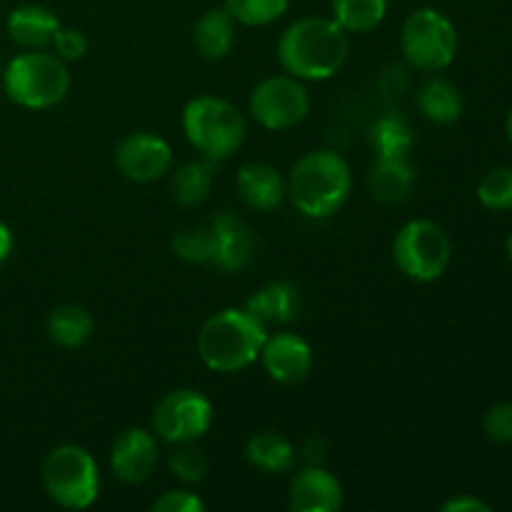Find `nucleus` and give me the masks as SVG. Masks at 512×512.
<instances>
[{
  "mask_svg": "<svg viewBox=\"0 0 512 512\" xmlns=\"http://www.w3.org/2000/svg\"><path fill=\"white\" fill-rule=\"evenodd\" d=\"M280 65L298 80H328L348 58V33L330 18H303L278 45Z\"/></svg>",
  "mask_w": 512,
  "mask_h": 512,
  "instance_id": "1",
  "label": "nucleus"
},
{
  "mask_svg": "<svg viewBox=\"0 0 512 512\" xmlns=\"http://www.w3.org/2000/svg\"><path fill=\"white\" fill-rule=\"evenodd\" d=\"M265 338V325L248 308H228L205 320L198 353L215 373H238L260 358Z\"/></svg>",
  "mask_w": 512,
  "mask_h": 512,
  "instance_id": "2",
  "label": "nucleus"
},
{
  "mask_svg": "<svg viewBox=\"0 0 512 512\" xmlns=\"http://www.w3.org/2000/svg\"><path fill=\"white\" fill-rule=\"evenodd\" d=\"M288 193L295 208L308 218L338 213L350 195V168L335 150L305 153L290 170Z\"/></svg>",
  "mask_w": 512,
  "mask_h": 512,
  "instance_id": "3",
  "label": "nucleus"
},
{
  "mask_svg": "<svg viewBox=\"0 0 512 512\" xmlns=\"http://www.w3.org/2000/svg\"><path fill=\"white\" fill-rule=\"evenodd\" d=\"M5 95L28 110H45L68 95L70 73L58 55L30 50L8 63L3 73Z\"/></svg>",
  "mask_w": 512,
  "mask_h": 512,
  "instance_id": "4",
  "label": "nucleus"
},
{
  "mask_svg": "<svg viewBox=\"0 0 512 512\" xmlns=\"http://www.w3.org/2000/svg\"><path fill=\"white\" fill-rule=\"evenodd\" d=\"M183 130L203 158L225 160L243 145L245 118L228 100L203 95L185 105Z\"/></svg>",
  "mask_w": 512,
  "mask_h": 512,
  "instance_id": "5",
  "label": "nucleus"
},
{
  "mask_svg": "<svg viewBox=\"0 0 512 512\" xmlns=\"http://www.w3.org/2000/svg\"><path fill=\"white\" fill-rule=\"evenodd\" d=\"M43 485L50 500L70 510H85L100 490L98 465L80 445H60L43 463Z\"/></svg>",
  "mask_w": 512,
  "mask_h": 512,
  "instance_id": "6",
  "label": "nucleus"
},
{
  "mask_svg": "<svg viewBox=\"0 0 512 512\" xmlns=\"http://www.w3.org/2000/svg\"><path fill=\"white\" fill-rule=\"evenodd\" d=\"M400 48L413 68L443 70L453 63L458 53V33L440 10L418 8L405 20Z\"/></svg>",
  "mask_w": 512,
  "mask_h": 512,
  "instance_id": "7",
  "label": "nucleus"
},
{
  "mask_svg": "<svg viewBox=\"0 0 512 512\" xmlns=\"http://www.w3.org/2000/svg\"><path fill=\"white\" fill-rule=\"evenodd\" d=\"M393 258L408 278L430 283L445 273L450 263V240L433 220H413L403 225L393 243Z\"/></svg>",
  "mask_w": 512,
  "mask_h": 512,
  "instance_id": "8",
  "label": "nucleus"
},
{
  "mask_svg": "<svg viewBox=\"0 0 512 512\" xmlns=\"http://www.w3.org/2000/svg\"><path fill=\"white\" fill-rule=\"evenodd\" d=\"M310 95L293 75H270L250 93V113L263 128L288 130L308 115Z\"/></svg>",
  "mask_w": 512,
  "mask_h": 512,
  "instance_id": "9",
  "label": "nucleus"
},
{
  "mask_svg": "<svg viewBox=\"0 0 512 512\" xmlns=\"http://www.w3.org/2000/svg\"><path fill=\"white\" fill-rule=\"evenodd\" d=\"M213 425V405L198 390H175L158 403L153 428L165 443H195Z\"/></svg>",
  "mask_w": 512,
  "mask_h": 512,
  "instance_id": "10",
  "label": "nucleus"
},
{
  "mask_svg": "<svg viewBox=\"0 0 512 512\" xmlns=\"http://www.w3.org/2000/svg\"><path fill=\"white\" fill-rule=\"evenodd\" d=\"M173 163V150L153 133H133L120 140L115 150V165L133 183L158 180Z\"/></svg>",
  "mask_w": 512,
  "mask_h": 512,
  "instance_id": "11",
  "label": "nucleus"
},
{
  "mask_svg": "<svg viewBox=\"0 0 512 512\" xmlns=\"http://www.w3.org/2000/svg\"><path fill=\"white\" fill-rule=\"evenodd\" d=\"M155 465H158V443L148 430H125L110 450V468L115 478L128 485L145 483L153 475Z\"/></svg>",
  "mask_w": 512,
  "mask_h": 512,
  "instance_id": "12",
  "label": "nucleus"
},
{
  "mask_svg": "<svg viewBox=\"0 0 512 512\" xmlns=\"http://www.w3.org/2000/svg\"><path fill=\"white\" fill-rule=\"evenodd\" d=\"M260 358L270 378L283 385L300 383L308 378L313 368V350L295 333H278L273 338H265Z\"/></svg>",
  "mask_w": 512,
  "mask_h": 512,
  "instance_id": "13",
  "label": "nucleus"
},
{
  "mask_svg": "<svg viewBox=\"0 0 512 512\" xmlns=\"http://www.w3.org/2000/svg\"><path fill=\"white\" fill-rule=\"evenodd\" d=\"M288 505L295 512H335L343 505V488L328 470L310 465L290 483Z\"/></svg>",
  "mask_w": 512,
  "mask_h": 512,
  "instance_id": "14",
  "label": "nucleus"
},
{
  "mask_svg": "<svg viewBox=\"0 0 512 512\" xmlns=\"http://www.w3.org/2000/svg\"><path fill=\"white\" fill-rule=\"evenodd\" d=\"M8 35L13 43H18L20 48L28 50H43L48 45H53L55 35L63 28L60 20L55 18V13H50L48 8L35 3L18 5L13 13L8 15Z\"/></svg>",
  "mask_w": 512,
  "mask_h": 512,
  "instance_id": "15",
  "label": "nucleus"
},
{
  "mask_svg": "<svg viewBox=\"0 0 512 512\" xmlns=\"http://www.w3.org/2000/svg\"><path fill=\"white\" fill-rule=\"evenodd\" d=\"M215 230L213 263L220 270H240L248 265L253 255V233L248 225L233 213H223L210 220Z\"/></svg>",
  "mask_w": 512,
  "mask_h": 512,
  "instance_id": "16",
  "label": "nucleus"
},
{
  "mask_svg": "<svg viewBox=\"0 0 512 512\" xmlns=\"http://www.w3.org/2000/svg\"><path fill=\"white\" fill-rule=\"evenodd\" d=\"M238 193L243 203L253 210H275L283 203L285 180L268 163H248L238 170Z\"/></svg>",
  "mask_w": 512,
  "mask_h": 512,
  "instance_id": "17",
  "label": "nucleus"
},
{
  "mask_svg": "<svg viewBox=\"0 0 512 512\" xmlns=\"http://www.w3.org/2000/svg\"><path fill=\"white\" fill-rule=\"evenodd\" d=\"M195 48L208 60H220L230 53L235 43V18L225 8H210L198 18L193 28Z\"/></svg>",
  "mask_w": 512,
  "mask_h": 512,
  "instance_id": "18",
  "label": "nucleus"
},
{
  "mask_svg": "<svg viewBox=\"0 0 512 512\" xmlns=\"http://www.w3.org/2000/svg\"><path fill=\"white\" fill-rule=\"evenodd\" d=\"M245 308L263 325L290 323V320H295V315L300 310L298 290L288 283H268L250 295Z\"/></svg>",
  "mask_w": 512,
  "mask_h": 512,
  "instance_id": "19",
  "label": "nucleus"
},
{
  "mask_svg": "<svg viewBox=\"0 0 512 512\" xmlns=\"http://www.w3.org/2000/svg\"><path fill=\"white\" fill-rule=\"evenodd\" d=\"M370 193L380 200V203H400L408 198L413 190L415 173L410 168L408 160L403 158H378V163L370 170Z\"/></svg>",
  "mask_w": 512,
  "mask_h": 512,
  "instance_id": "20",
  "label": "nucleus"
},
{
  "mask_svg": "<svg viewBox=\"0 0 512 512\" xmlns=\"http://www.w3.org/2000/svg\"><path fill=\"white\" fill-rule=\"evenodd\" d=\"M245 458L253 468L263 473H288L295 465V448L288 438L280 433L265 430V433L253 435L245 445Z\"/></svg>",
  "mask_w": 512,
  "mask_h": 512,
  "instance_id": "21",
  "label": "nucleus"
},
{
  "mask_svg": "<svg viewBox=\"0 0 512 512\" xmlns=\"http://www.w3.org/2000/svg\"><path fill=\"white\" fill-rule=\"evenodd\" d=\"M45 330L60 348H80L93 335V315L83 305H60L48 315Z\"/></svg>",
  "mask_w": 512,
  "mask_h": 512,
  "instance_id": "22",
  "label": "nucleus"
},
{
  "mask_svg": "<svg viewBox=\"0 0 512 512\" xmlns=\"http://www.w3.org/2000/svg\"><path fill=\"white\" fill-rule=\"evenodd\" d=\"M418 108L433 123L450 125L463 115V95L450 80L433 78L418 90Z\"/></svg>",
  "mask_w": 512,
  "mask_h": 512,
  "instance_id": "23",
  "label": "nucleus"
},
{
  "mask_svg": "<svg viewBox=\"0 0 512 512\" xmlns=\"http://www.w3.org/2000/svg\"><path fill=\"white\" fill-rule=\"evenodd\" d=\"M388 13V0H333V20L345 33H368Z\"/></svg>",
  "mask_w": 512,
  "mask_h": 512,
  "instance_id": "24",
  "label": "nucleus"
},
{
  "mask_svg": "<svg viewBox=\"0 0 512 512\" xmlns=\"http://www.w3.org/2000/svg\"><path fill=\"white\" fill-rule=\"evenodd\" d=\"M215 168L213 160H195V163L183 165L178 168L173 178V195L180 205L185 208H193V205H200L205 198H208L210 188H213Z\"/></svg>",
  "mask_w": 512,
  "mask_h": 512,
  "instance_id": "25",
  "label": "nucleus"
},
{
  "mask_svg": "<svg viewBox=\"0 0 512 512\" xmlns=\"http://www.w3.org/2000/svg\"><path fill=\"white\" fill-rule=\"evenodd\" d=\"M373 143L378 148V158H403L408 160L410 148H413V130L403 118L378 120L373 128Z\"/></svg>",
  "mask_w": 512,
  "mask_h": 512,
  "instance_id": "26",
  "label": "nucleus"
},
{
  "mask_svg": "<svg viewBox=\"0 0 512 512\" xmlns=\"http://www.w3.org/2000/svg\"><path fill=\"white\" fill-rule=\"evenodd\" d=\"M215 248V230L213 223L190 225L180 230L173 238V250L178 258L190 260V263H213Z\"/></svg>",
  "mask_w": 512,
  "mask_h": 512,
  "instance_id": "27",
  "label": "nucleus"
},
{
  "mask_svg": "<svg viewBox=\"0 0 512 512\" xmlns=\"http://www.w3.org/2000/svg\"><path fill=\"white\" fill-rule=\"evenodd\" d=\"M290 0H225V8L243 25H268L288 10Z\"/></svg>",
  "mask_w": 512,
  "mask_h": 512,
  "instance_id": "28",
  "label": "nucleus"
},
{
  "mask_svg": "<svg viewBox=\"0 0 512 512\" xmlns=\"http://www.w3.org/2000/svg\"><path fill=\"white\" fill-rule=\"evenodd\" d=\"M478 200L488 210H512V168H495L478 183Z\"/></svg>",
  "mask_w": 512,
  "mask_h": 512,
  "instance_id": "29",
  "label": "nucleus"
},
{
  "mask_svg": "<svg viewBox=\"0 0 512 512\" xmlns=\"http://www.w3.org/2000/svg\"><path fill=\"white\" fill-rule=\"evenodd\" d=\"M170 470L183 483H200L208 473V458L193 443H178V448L170 453Z\"/></svg>",
  "mask_w": 512,
  "mask_h": 512,
  "instance_id": "30",
  "label": "nucleus"
},
{
  "mask_svg": "<svg viewBox=\"0 0 512 512\" xmlns=\"http://www.w3.org/2000/svg\"><path fill=\"white\" fill-rule=\"evenodd\" d=\"M483 428L495 443L512 445V403H500L485 413Z\"/></svg>",
  "mask_w": 512,
  "mask_h": 512,
  "instance_id": "31",
  "label": "nucleus"
},
{
  "mask_svg": "<svg viewBox=\"0 0 512 512\" xmlns=\"http://www.w3.org/2000/svg\"><path fill=\"white\" fill-rule=\"evenodd\" d=\"M53 48L60 60H80L85 58V53H88V38H85L80 30L60 28L53 40Z\"/></svg>",
  "mask_w": 512,
  "mask_h": 512,
  "instance_id": "32",
  "label": "nucleus"
},
{
  "mask_svg": "<svg viewBox=\"0 0 512 512\" xmlns=\"http://www.w3.org/2000/svg\"><path fill=\"white\" fill-rule=\"evenodd\" d=\"M203 500L188 490H170L153 503V512H203Z\"/></svg>",
  "mask_w": 512,
  "mask_h": 512,
  "instance_id": "33",
  "label": "nucleus"
},
{
  "mask_svg": "<svg viewBox=\"0 0 512 512\" xmlns=\"http://www.w3.org/2000/svg\"><path fill=\"white\" fill-rule=\"evenodd\" d=\"M443 512H490V505L485 500L470 498V495H458V498L443 503Z\"/></svg>",
  "mask_w": 512,
  "mask_h": 512,
  "instance_id": "34",
  "label": "nucleus"
},
{
  "mask_svg": "<svg viewBox=\"0 0 512 512\" xmlns=\"http://www.w3.org/2000/svg\"><path fill=\"white\" fill-rule=\"evenodd\" d=\"M10 250H13V233H10L8 225L0 220V263H3L5 258L10 255Z\"/></svg>",
  "mask_w": 512,
  "mask_h": 512,
  "instance_id": "35",
  "label": "nucleus"
},
{
  "mask_svg": "<svg viewBox=\"0 0 512 512\" xmlns=\"http://www.w3.org/2000/svg\"><path fill=\"white\" fill-rule=\"evenodd\" d=\"M505 133H508V140L512 143V110H510V115H508V123H505Z\"/></svg>",
  "mask_w": 512,
  "mask_h": 512,
  "instance_id": "36",
  "label": "nucleus"
},
{
  "mask_svg": "<svg viewBox=\"0 0 512 512\" xmlns=\"http://www.w3.org/2000/svg\"><path fill=\"white\" fill-rule=\"evenodd\" d=\"M508 258H510V263H512V235L508 238Z\"/></svg>",
  "mask_w": 512,
  "mask_h": 512,
  "instance_id": "37",
  "label": "nucleus"
}]
</instances>
